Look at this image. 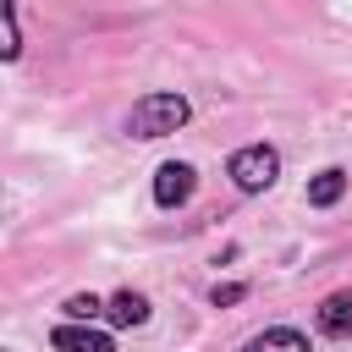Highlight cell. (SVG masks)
Wrapping results in <instances>:
<instances>
[{"instance_id": "obj_7", "label": "cell", "mask_w": 352, "mask_h": 352, "mask_svg": "<svg viewBox=\"0 0 352 352\" xmlns=\"http://www.w3.org/2000/svg\"><path fill=\"white\" fill-rule=\"evenodd\" d=\"M248 352H308V341H302L297 330H286V324H275V330H264V336H253V341H248Z\"/></svg>"}, {"instance_id": "obj_6", "label": "cell", "mask_w": 352, "mask_h": 352, "mask_svg": "<svg viewBox=\"0 0 352 352\" xmlns=\"http://www.w3.org/2000/svg\"><path fill=\"white\" fill-rule=\"evenodd\" d=\"M104 314H110L116 324H143V319H148V297H138V292H116V297L104 302Z\"/></svg>"}, {"instance_id": "obj_4", "label": "cell", "mask_w": 352, "mask_h": 352, "mask_svg": "<svg viewBox=\"0 0 352 352\" xmlns=\"http://www.w3.org/2000/svg\"><path fill=\"white\" fill-rule=\"evenodd\" d=\"M55 346L60 352H116V341L104 330H82V324H60L55 330Z\"/></svg>"}, {"instance_id": "obj_9", "label": "cell", "mask_w": 352, "mask_h": 352, "mask_svg": "<svg viewBox=\"0 0 352 352\" xmlns=\"http://www.w3.org/2000/svg\"><path fill=\"white\" fill-rule=\"evenodd\" d=\"M22 44H16V16H11V0H0V60H11Z\"/></svg>"}, {"instance_id": "obj_3", "label": "cell", "mask_w": 352, "mask_h": 352, "mask_svg": "<svg viewBox=\"0 0 352 352\" xmlns=\"http://www.w3.org/2000/svg\"><path fill=\"white\" fill-rule=\"evenodd\" d=\"M154 198L170 209V204H187L192 198V165H182V160H170V165H160L154 170Z\"/></svg>"}, {"instance_id": "obj_5", "label": "cell", "mask_w": 352, "mask_h": 352, "mask_svg": "<svg viewBox=\"0 0 352 352\" xmlns=\"http://www.w3.org/2000/svg\"><path fill=\"white\" fill-rule=\"evenodd\" d=\"M319 330L324 336H352V292H330L319 302Z\"/></svg>"}, {"instance_id": "obj_1", "label": "cell", "mask_w": 352, "mask_h": 352, "mask_svg": "<svg viewBox=\"0 0 352 352\" xmlns=\"http://www.w3.org/2000/svg\"><path fill=\"white\" fill-rule=\"evenodd\" d=\"M182 121H187V99L182 94H143L132 104V116H126V132L132 138H165Z\"/></svg>"}, {"instance_id": "obj_2", "label": "cell", "mask_w": 352, "mask_h": 352, "mask_svg": "<svg viewBox=\"0 0 352 352\" xmlns=\"http://www.w3.org/2000/svg\"><path fill=\"white\" fill-rule=\"evenodd\" d=\"M275 176H280V154L275 148L253 143V148H236L231 154V182L242 192H264V187H275Z\"/></svg>"}, {"instance_id": "obj_8", "label": "cell", "mask_w": 352, "mask_h": 352, "mask_svg": "<svg viewBox=\"0 0 352 352\" xmlns=\"http://www.w3.org/2000/svg\"><path fill=\"white\" fill-rule=\"evenodd\" d=\"M341 192H346V176H341V170H319V176H314V187H308V204H319V209H324V204H336Z\"/></svg>"}, {"instance_id": "obj_10", "label": "cell", "mask_w": 352, "mask_h": 352, "mask_svg": "<svg viewBox=\"0 0 352 352\" xmlns=\"http://www.w3.org/2000/svg\"><path fill=\"white\" fill-rule=\"evenodd\" d=\"M66 314H72V319H94V314H104V302H99L94 292H77V297H66Z\"/></svg>"}]
</instances>
